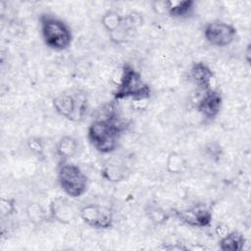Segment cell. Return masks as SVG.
<instances>
[{
    "mask_svg": "<svg viewBox=\"0 0 251 251\" xmlns=\"http://www.w3.org/2000/svg\"><path fill=\"white\" fill-rule=\"evenodd\" d=\"M127 124L117 113L115 104H107L103 115L91 122L87 128V138L92 147L102 154L114 152Z\"/></svg>",
    "mask_w": 251,
    "mask_h": 251,
    "instance_id": "obj_1",
    "label": "cell"
},
{
    "mask_svg": "<svg viewBox=\"0 0 251 251\" xmlns=\"http://www.w3.org/2000/svg\"><path fill=\"white\" fill-rule=\"evenodd\" d=\"M151 95V88L141 74L130 64L125 63L121 70L120 79L113 91L115 101L132 98L134 101L147 100Z\"/></svg>",
    "mask_w": 251,
    "mask_h": 251,
    "instance_id": "obj_2",
    "label": "cell"
},
{
    "mask_svg": "<svg viewBox=\"0 0 251 251\" xmlns=\"http://www.w3.org/2000/svg\"><path fill=\"white\" fill-rule=\"evenodd\" d=\"M39 25L43 42L48 48L54 51H63L71 46L72 29L63 20L44 13L39 16Z\"/></svg>",
    "mask_w": 251,
    "mask_h": 251,
    "instance_id": "obj_3",
    "label": "cell"
},
{
    "mask_svg": "<svg viewBox=\"0 0 251 251\" xmlns=\"http://www.w3.org/2000/svg\"><path fill=\"white\" fill-rule=\"evenodd\" d=\"M55 111L68 121L81 122L88 109V98L86 92L80 89H70L59 93L53 99Z\"/></svg>",
    "mask_w": 251,
    "mask_h": 251,
    "instance_id": "obj_4",
    "label": "cell"
},
{
    "mask_svg": "<svg viewBox=\"0 0 251 251\" xmlns=\"http://www.w3.org/2000/svg\"><path fill=\"white\" fill-rule=\"evenodd\" d=\"M57 179L60 187L71 198L81 197L88 188V177L75 163L60 160L57 166Z\"/></svg>",
    "mask_w": 251,
    "mask_h": 251,
    "instance_id": "obj_5",
    "label": "cell"
},
{
    "mask_svg": "<svg viewBox=\"0 0 251 251\" xmlns=\"http://www.w3.org/2000/svg\"><path fill=\"white\" fill-rule=\"evenodd\" d=\"M203 34L209 44L216 47H226L235 40L237 29L231 24L217 20L204 26Z\"/></svg>",
    "mask_w": 251,
    "mask_h": 251,
    "instance_id": "obj_6",
    "label": "cell"
},
{
    "mask_svg": "<svg viewBox=\"0 0 251 251\" xmlns=\"http://www.w3.org/2000/svg\"><path fill=\"white\" fill-rule=\"evenodd\" d=\"M78 216L87 226L98 228L108 229L113 226L114 215L110 208L99 204H87L78 211Z\"/></svg>",
    "mask_w": 251,
    "mask_h": 251,
    "instance_id": "obj_7",
    "label": "cell"
},
{
    "mask_svg": "<svg viewBox=\"0 0 251 251\" xmlns=\"http://www.w3.org/2000/svg\"><path fill=\"white\" fill-rule=\"evenodd\" d=\"M175 216L183 224L193 227H208L212 224L213 214L204 203H197L184 210H174Z\"/></svg>",
    "mask_w": 251,
    "mask_h": 251,
    "instance_id": "obj_8",
    "label": "cell"
},
{
    "mask_svg": "<svg viewBox=\"0 0 251 251\" xmlns=\"http://www.w3.org/2000/svg\"><path fill=\"white\" fill-rule=\"evenodd\" d=\"M223 106V96L217 89H211L203 92L198 100L196 108L198 112L208 120L215 119L221 112Z\"/></svg>",
    "mask_w": 251,
    "mask_h": 251,
    "instance_id": "obj_9",
    "label": "cell"
},
{
    "mask_svg": "<svg viewBox=\"0 0 251 251\" xmlns=\"http://www.w3.org/2000/svg\"><path fill=\"white\" fill-rule=\"evenodd\" d=\"M189 77L203 92L214 89L215 75L211 68L203 62H196L192 64L189 70Z\"/></svg>",
    "mask_w": 251,
    "mask_h": 251,
    "instance_id": "obj_10",
    "label": "cell"
},
{
    "mask_svg": "<svg viewBox=\"0 0 251 251\" xmlns=\"http://www.w3.org/2000/svg\"><path fill=\"white\" fill-rule=\"evenodd\" d=\"M164 12L173 19H188L194 14L195 2L192 0L184 1H165L163 2Z\"/></svg>",
    "mask_w": 251,
    "mask_h": 251,
    "instance_id": "obj_11",
    "label": "cell"
},
{
    "mask_svg": "<svg viewBox=\"0 0 251 251\" xmlns=\"http://www.w3.org/2000/svg\"><path fill=\"white\" fill-rule=\"evenodd\" d=\"M66 198L57 197L52 200L49 207L50 217L57 222L62 224L70 223L74 218V210L73 207Z\"/></svg>",
    "mask_w": 251,
    "mask_h": 251,
    "instance_id": "obj_12",
    "label": "cell"
},
{
    "mask_svg": "<svg viewBox=\"0 0 251 251\" xmlns=\"http://www.w3.org/2000/svg\"><path fill=\"white\" fill-rule=\"evenodd\" d=\"M79 143L77 139L71 135H65L60 138L56 144V155L60 160H70L78 152Z\"/></svg>",
    "mask_w": 251,
    "mask_h": 251,
    "instance_id": "obj_13",
    "label": "cell"
},
{
    "mask_svg": "<svg viewBox=\"0 0 251 251\" xmlns=\"http://www.w3.org/2000/svg\"><path fill=\"white\" fill-rule=\"evenodd\" d=\"M246 243L243 233L237 230L227 231L219 241V248L222 251H241Z\"/></svg>",
    "mask_w": 251,
    "mask_h": 251,
    "instance_id": "obj_14",
    "label": "cell"
},
{
    "mask_svg": "<svg viewBox=\"0 0 251 251\" xmlns=\"http://www.w3.org/2000/svg\"><path fill=\"white\" fill-rule=\"evenodd\" d=\"M126 167L118 161H109L101 169V176L108 181L118 182L126 177Z\"/></svg>",
    "mask_w": 251,
    "mask_h": 251,
    "instance_id": "obj_15",
    "label": "cell"
},
{
    "mask_svg": "<svg viewBox=\"0 0 251 251\" xmlns=\"http://www.w3.org/2000/svg\"><path fill=\"white\" fill-rule=\"evenodd\" d=\"M148 218L156 225H162L169 219V214L159 206L150 205L146 211Z\"/></svg>",
    "mask_w": 251,
    "mask_h": 251,
    "instance_id": "obj_16",
    "label": "cell"
},
{
    "mask_svg": "<svg viewBox=\"0 0 251 251\" xmlns=\"http://www.w3.org/2000/svg\"><path fill=\"white\" fill-rule=\"evenodd\" d=\"M27 149L35 155L37 158H41L44 155V142L40 137L32 136L26 140Z\"/></svg>",
    "mask_w": 251,
    "mask_h": 251,
    "instance_id": "obj_17",
    "label": "cell"
},
{
    "mask_svg": "<svg viewBox=\"0 0 251 251\" xmlns=\"http://www.w3.org/2000/svg\"><path fill=\"white\" fill-rule=\"evenodd\" d=\"M168 168L172 173H180L185 166L183 159L176 153H171L168 158Z\"/></svg>",
    "mask_w": 251,
    "mask_h": 251,
    "instance_id": "obj_18",
    "label": "cell"
},
{
    "mask_svg": "<svg viewBox=\"0 0 251 251\" xmlns=\"http://www.w3.org/2000/svg\"><path fill=\"white\" fill-rule=\"evenodd\" d=\"M205 153L206 155L214 161H219L223 154V149L220 144L216 142H210L205 145Z\"/></svg>",
    "mask_w": 251,
    "mask_h": 251,
    "instance_id": "obj_19",
    "label": "cell"
},
{
    "mask_svg": "<svg viewBox=\"0 0 251 251\" xmlns=\"http://www.w3.org/2000/svg\"><path fill=\"white\" fill-rule=\"evenodd\" d=\"M27 215L30 221L33 223H38L41 220H44V212L37 204L29 205V207L27 208Z\"/></svg>",
    "mask_w": 251,
    "mask_h": 251,
    "instance_id": "obj_20",
    "label": "cell"
},
{
    "mask_svg": "<svg viewBox=\"0 0 251 251\" xmlns=\"http://www.w3.org/2000/svg\"><path fill=\"white\" fill-rule=\"evenodd\" d=\"M1 214L3 216H11L15 213L16 211V207H15V201L13 199H5L2 198L1 199Z\"/></svg>",
    "mask_w": 251,
    "mask_h": 251,
    "instance_id": "obj_21",
    "label": "cell"
}]
</instances>
